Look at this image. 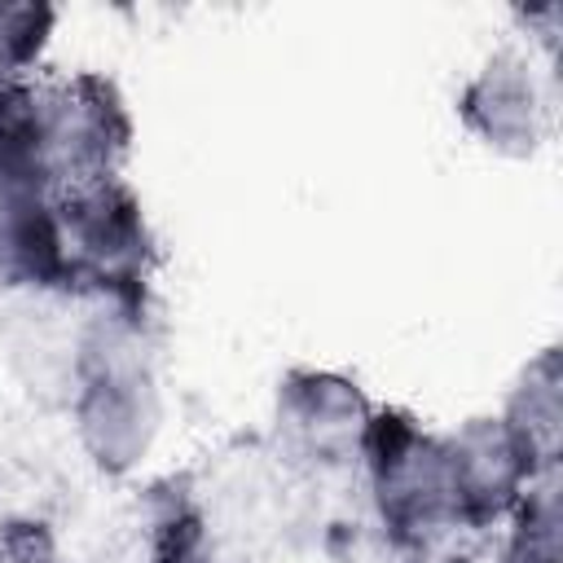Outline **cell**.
<instances>
[{
    "instance_id": "cell-5",
    "label": "cell",
    "mask_w": 563,
    "mask_h": 563,
    "mask_svg": "<svg viewBox=\"0 0 563 563\" xmlns=\"http://www.w3.org/2000/svg\"><path fill=\"white\" fill-rule=\"evenodd\" d=\"M462 128L501 158L537 154L545 136V101L523 53H493L457 92Z\"/></svg>"
},
{
    "instance_id": "cell-4",
    "label": "cell",
    "mask_w": 563,
    "mask_h": 563,
    "mask_svg": "<svg viewBox=\"0 0 563 563\" xmlns=\"http://www.w3.org/2000/svg\"><path fill=\"white\" fill-rule=\"evenodd\" d=\"M374 413L369 396L334 369H295L277 387V431L312 462H356Z\"/></svg>"
},
{
    "instance_id": "cell-10",
    "label": "cell",
    "mask_w": 563,
    "mask_h": 563,
    "mask_svg": "<svg viewBox=\"0 0 563 563\" xmlns=\"http://www.w3.org/2000/svg\"><path fill=\"white\" fill-rule=\"evenodd\" d=\"M0 334H4V308H0Z\"/></svg>"
},
{
    "instance_id": "cell-6",
    "label": "cell",
    "mask_w": 563,
    "mask_h": 563,
    "mask_svg": "<svg viewBox=\"0 0 563 563\" xmlns=\"http://www.w3.org/2000/svg\"><path fill=\"white\" fill-rule=\"evenodd\" d=\"M444 444H449L462 528H488V523L506 519L519 506V497L528 493V484L541 479V475H532V466L523 462L515 440L506 435L501 418H471L466 427L444 435Z\"/></svg>"
},
{
    "instance_id": "cell-2",
    "label": "cell",
    "mask_w": 563,
    "mask_h": 563,
    "mask_svg": "<svg viewBox=\"0 0 563 563\" xmlns=\"http://www.w3.org/2000/svg\"><path fill=\"white\" fill-rule=\"evenodd\" d=\"M356 462L365 466L378 519L396 541L422 545L444 528H462L444 435L422 431L405 413L378 409Z\"/></svg>"
},
{
    "instance_id": "cell-8",
    "label": "cell",
    "mask_w": 563,
    "mask_h": 563,
    "mask_svg": "<svg viewBox=\"0 0 563 563\" xmlns=\"http://www.w3.org/2000/svg\"><path fill=\"white\" fill-rule=\"evenodd\" d=\"M506 519H510L506 563H559V479H554V471L532 479Z\"/></svg>"
},
{
    "instance_id": "cell-3",
    "label": "cell",
    "mask_w": 563,
    "mask_h": 563,
    "mask_svg": "<svg viewBox=\"0 0 563 563\" xmlns=\"http://www.w3.org/2000/svg\"><path fill=\"white\" fill-rule=\"evenodd\" d=\"M57 238H62L66 286L88 282L101 295L110 290L119 303L136 295L145 277L150 238H145V216L119 176L57 194Z\"/></svg>"
},
{
    "instance_id": "cell-1",
    "label": "cell",
    "mask_w": 563,
    "mask_h": 563,
    "mask_svg": "<svg viewBox=\"0 0 563 563\" xmlns=\"http://www.w3.org/2000/svg\"><path fill=\"white\" fill-rule=\"evenodd\" d=\"M66 396L75 440L101 475H128L150 457L163 427V400L128 321H101L84 334Z\"/></svg>"
},
{
    "instance_id": "cell-7",
    "label": "cell",
    "mask_w": 563,
    "mask_h": 563,
    "mask_svg": "<svg viewBox=\"0 0 563 563\" xmlns=\"http://www.w3.org/2000/svg\"><path fill=\"white\" fill-rule=\"evenodd\" d=\"M532 475H550L559 466V435H563V378H559V356L541 352L523 378L515 383L506 409L497 413Z\"/></svg>"
},
{
    "instance_id": "cell-9",
    "label": "cell",
    "mask_w": 563,
    "mask_h": 563,
    "mask_svg": "<svg viewBox=\"0 0 563 563\" xmlns=\"http://www.w3.org/2000/svg\"><path fill=\"white\" fill-rule=\"evenodd\" d=\"M53 26L57 9L0 0V79H31L48 48Z\"/></svg>"
}]
</instances>
